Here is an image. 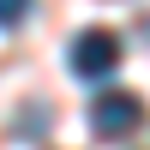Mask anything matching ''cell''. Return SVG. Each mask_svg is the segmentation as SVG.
Listing matches in <instances>:
<instances>
[{
	"label": "cell",
	"mask_w": 150,
	"mask_h": 150,
	"mask_svg": "<svg viewBox=\"0 0 150 150\" xmlns=\"http://www.w3.org/2000/svg\"><path fill=\"white\" fill-rule=\"evenodd\" d=\"M138 126H144V102H138L132 90H102V96L90 102V132H96L102 144L132 138Z\"/></svg>",
	"instance_id": "cell-2"
},
{
	"label": "cell",
	"mask_w": 150,
	"mask_h": 150,
	"mask_svg": "<svg viewBox=\"0 0 150 150\" xmlns=\"http://www.w3.org/2000/svg\"><path fill=\"white\" fill-rule=\"evenodd\" d=\"M66 60H72V78H90V84H96V78H108V72L120 66V36L102 30V24H90V30L72 36Z\"/></svg>",
	"instance_id": "cell-1"
},
{
	"label": "cell",
	"mask_w": 150,
	"mask_h": 150,
	"mask_svg": "<svg viewBox=\"0 0 150 150\" xmlns=\"http://www.w3.org/2000/svg\"><path fill=\"white\" fill-rule=\"evenodd\" d=\"M24 12H30V0H0V30H12Z\"/></svg>",
	"instance_id": "cell-3"
}]
</instances>
